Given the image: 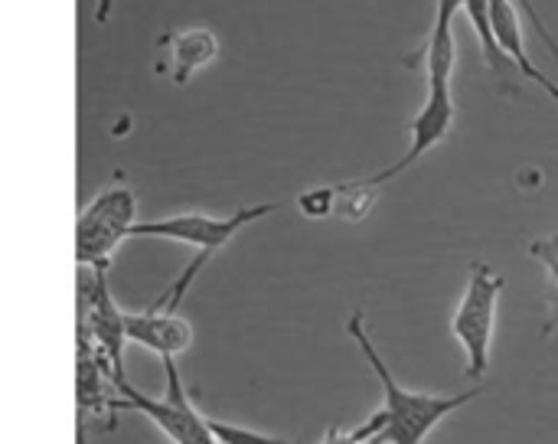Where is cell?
I'll return each mask as SVG.
<instances>
[{
    "label": "cell",
    "instance_id": "obj_13",
    "mask_svg": "<svg viewBox=\"0 0 558 444\" xmlns=\"http://www.w3.org/2000/svg\"><path fill=\"white\" fill-rule=\"evenodd\" d=\"M298 209L307 219H327L337 216V187H317V190H304L298 196Z\"/></svg>",
    "mask_w": 558,
    "mask_h": 444
},
{
    "label": "cell",
    "instance_id": "obj_8",
    "mask_svg": "<svg viewBox=\"0 0 558 444\" xmlns=\"http://www.w3.org/2000/svg\"><path fill=\"white\" fill-rule=\"evenodd\" d=\"M128 324V340L163 357H180L193 347V324L177 314V311H163V308H150V311H134L124 314Z\"/></svg>",
    "mask_w": 558,
    "mask_h": 444
},
{
    "label": "cell",
    "instance_id": "obj_10",
    "mask_svg": "<svg viewBox=\"0 0 558 444\" xmlns=\"http://www.w3.org/2000/svg\"><path fill=\"white\" fill-rule=\"evenodd\" d=\"M490 23H494V33H497L500 49L513 59V65L523 69L526 79H533L536 85H543V88L558 101V85L530 62V56H526V49H523V26H520V16H517L513 0H490Z\"/></svg>",
    "mask_w": 558,
    "mask_h": 444
},
{
    "label": "cell",
    "instance_id": "obj_11",
    "mask_svg": "<svg viewBox=\"0 0 558 444\" xmlns=\"http://www.w3.org/2000/svg\"><path fill=\"white\" fill-rule=\"evenodd\" d=\"M464 10H468V16H471V23H474L477 36H481V46H484V59H487V65L507 75L513 59H510V56L500 49V43H497L494 23H490V0H464Z\"/></svg>",
    "mask_w": 558,
    "mask_h": 444
},
{
    "label": "cell",
    "instance_id": "obj_4",
    "mask_svg": "<svg viewBox=\"0 0 558 444\" xmlns=\"http://www.w3.org/2000/svg\"><path fill=\"white\" fill-rule=\"evenodd\" d=\"M504 278L487 265L477 262L471 268L464 298L451 317V331L468 357V380H481L490 370V350H494V331H497V304H500Z\"/></svg>",
    "mask_w": 558,
    "mask_h": 444
},
{
    "label": "cell",
    "instance_id": "obj_17",
    "mask_svg": "<svg viewBox=\"0 0 558 444\" xmlns=\"http://www.w3.org/2000/svg\"><path fill=\"white\" fill-rule=\"evenodd\" d=\"M111 16V0H98V10H95V20L105 23Z\"/></svg>",
    "mask_w": 558,
    "mask_h": 444
},
{
    "label": "cell",
    "instance_id": "obj_15",
    "mask_svg": "<svg viewBox=\"0 0 558 444\" xmlns=\"http://www.w3.org/2000/svg\"><path fill=\"white\" fill-rule=\"evenodd\" d=\"M320 444H386V442H383L379 435H376V439H366V435H360V429H340V425H330Z\"/></svg>",
    "mask_w": 558,
    "mask_h": 444
},
{
    "label": "cell",
    "instance_id": "obj_9",
    "mask_svg": "<svg viewBox=\"0 0 558 444\" xmlns=\"http://www.w3.org/2000/svg\"><path fill=\"white\" fill-rule=\"evenodd\" d=\"M163 59L157 62V72H163L170 82L186 85L190 75L213 62L219 52V39L209 29H183V33H167L163 36Z\"/></svg>",
    "mask_w": 558,
    "mask_h": 444
},
{
    "label": "cell",
    "instance_id": "obj_1",
    "mask_svg": "<svg viewBox=\"0 0 558 444\" xmlns=\"http://www.w3.org/2000/svg\"><path fill=\"white\" fill-rule=\"evenodd\" d=\"M366 314L353 311L350 317V337L356 340L360 353L366 357V363L373 367V373L383 383V409L369 419L379 432V439L386 444H425V439L458 409H464L468 403H474L481 396V389L474 393H458V396H432V393H412L405 389L392 370L383 363L379 350L373 347L369 334H366Z\"/></svg>",
    "mask_w": 558,
    "mask_h": 444
},
{
    "label": "cell",
    "instance_id": "obj_7",
    "mask_svg": "<svg viewBox=\"0 0 558 444\" xmlns=\"http://www.w3.org/2000/svg\"><path fill=\"white\" fill-rule=\"evenodd\" d=\"M454 95H451V79H428V95H425V105L422 111L412 118V141H409V151L392 164L386 167L383 173H376L369 183L373 187H383L386 180L405 173L418 157H425L435 144H441L454 124Z\"/></svg>",
    "mask_w": 558,
    "mask_h": 444
},
{
    "label": "cell",
    "instance_id": "obj_16",
    "mask_svg": "<svg viewBox=\"0 0 558 444\" xmlns=\"http://www.w3.org/2000/svg\"><path fill=\"white\" fill-rule=\"evenodd\" d=\"M533 255L543 259V265L549 268L553 281L558 285V236H549L546 242H536V245H533Z\"/></svg>",
    "mask_w": 558,
    "mask_h": 444
},
{
    "label": "cell",
    "instance_id": "obj_3",
    "mask_svg": "<svg viewBox=\"0 0 558 444\" xmlns=\"http://www.w3.org/2000/svg\"><path fill=\"white\" fill-rule=\"evenodd\" d=\"M163 376H167V393L160 399L144 396L141 389H134L128 380L118 383V399L114 409H131L141 412L144 419H150L173 444H222L213 432V419H206L186 396L183 380H180V367L173 357H163Z\"/></svg>",
    "mask_w": 558,
    "mask_h": 444
},
{
    "label": "cell",
    "instance_id": "obj_12",
    "mask_svg": "<svg viewBox=\"0 0 558 444\" xmlns=\"http://www.w3.org/2000/svg\"><path fill=\"white\" fill-rule=\"evenodd\" d=\"M376 193L379 187H373L369 180L360 183H337V216L360 223L369 216V209L376 206Z\"/></svg>",
    "mask_w": 558,
    "mask_h": 444
},
{
    "label": "cell",
    "instance_id": "obj_14",
    "mask_svg": "<svg viewBox=\"0 0 558 444\" xmlns=\"http://www.w3.org/2000/svg\"><path fill=\"white\" fill-rule=\"evenodd\" d=\"M213 432L222 444H298L288 442V439H275V435H262V432H252V429H242V425L216 422V419H213Z\"/></svg>",
    "mask_w": 558,
    "mask_h": 444
},
{
    "label": "cell",
    "instance_id": "obj_5",
    "mask_svg": "<svg viewBox=\"0 0 558 444\" xmlns=\"http://www.w3.org/2000/svg\"><path fill=\"white\" fill-rule=\"evenodd\" d=\"M137 196L134 190L118 177L111 187H105L78 216L75 226V259L78 265H108L114 249L134 232L137 226Z\"/></svg>",
    "mask_w": 558,
    "mask_h": 444
},
{
    "label": "cell",
    "instance_id": "obj_2",
    "mask_svg": "<svg viewBox=\"0 0 558 444\" xmlns=\"http://www.w3.org/2000/svg\"><path fill=\"white\" fill-rule=\"evenodd\" d=\"M278 206L275 203H265V206H245V209H235L232 216H206V213H177V216H163V219H150V223H137L131 236H157V239H173V242H186L196 249L193 262L186 265V272L170 285V291H163L154 308H163V311H177L186 288L196 281V275L206 268V262L222 252L245 226L271 216Z\"/></svg>",
    "mask_w": 558,
    "mask_h": 444
},
{
    "label": "cell",
    "instance_id": "obj_6",
    "mask_svg": "<svg viewBox=\"0 0 558 444\" xmlns=\"http://www.w3.org/2000/svg\"><path fill=\"white\" fill-rule=\"evenodd\" d=\"M105 275L108 265H85L78 275V304H82L78 331L88 334L95 350L111 363V386H118L124 383V347L131 340H128L124 314L118 311Z\"/></svg>",
    "mask_w": 558,
    "mask_h": 444
}]
</instances>
